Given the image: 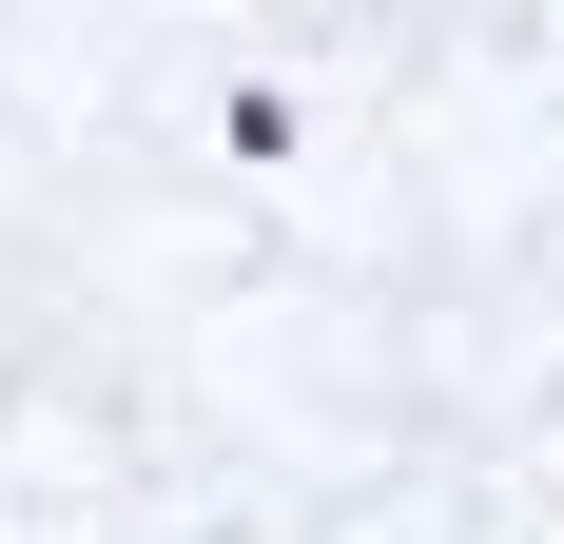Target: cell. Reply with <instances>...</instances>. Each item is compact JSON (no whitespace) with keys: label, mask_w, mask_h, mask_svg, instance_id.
I'll use <instances>...</instances> for the list:
<instances>
[]
</instances>
